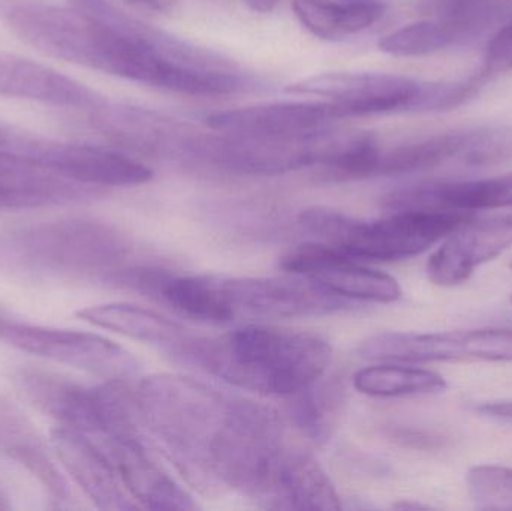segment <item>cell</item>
<instances>
[{
	"instance_id": "obj_2",
	"label": "cell",
	"mask_w": 512,
	"mask_h": 511,
	"mask_svg": "<svg viewBox=\"0 0 512 511\" xmlns=\"http://www.w3.org/2000/svg\"><path fill=\"white\" fill-rule=\"evenodd\" d=\"M134 395L147 432L183 479L201 494L225 491L248 399L173 374L144 378Z\"/></svg>"
},
{
	"instance_id": "obj_8",
	"label": "cell",
	"mask_w": 512,
	"mask_h": 511,
	"mask_svg": "<svg viewBox=\"0 0 512 511\" xmlns=\"http://www.w3.org/2000/svg\"><path fill=\"white\" fill-rule=\"evenodd\" d=\"M0 341L108 381L129 380L140 371V363L128 350L95 333L50 329L0 318Z\"/></svg>"
},
{
	"instance_id": "obj_15",
	"label": "cell",
	"mask_w": 512,
	"mask_h": 511,
	"mask_svg": "<svg viewBox=\"0 0 512 511\" xmlns=\"http://www.w3.org/2000/svg\"><path fill=\"white\" fill-rule=\"evenodd\" d=\"M51 441L68 473L99 509H138L107 456L84 432L59 425L51 432Z\"/></svg>"
},
{
	"instance_id": "obj_17",
	"label": "cell",
	"mask_w": 512,
	"mask_h": 511,
	"mask_svg": "<svg viewBox=\"0 0 512 511\" xmlns=\"http://www.w3.org/2000/svg\"><path fill=\"white\" fill-rule=\"evenodd\" d=\"M276 510H340L339 494L313 456L288 447L261 504Z\"/></svg>"
},
{
	"instance_id": "obj_6",
	"label": "cell",
	"mask_w": 512,
	"mask_h": 511,
	"mask_svg": "<svg viewBox=\"0 0 512 511\" xmlns=\"http://www.w3.org/2000/svg\"><path fill=\"white\" fill-rule=\"evenodd\" d=\"M18 263L32 269L66 273L116 284L137 264L129 240L110 225L93 221L45 224L18 234L9 246Z\"/></svg>"
},
{
	"instance_id": "obj_32",
	"label": "cell",
	"mask_w": 512,
	"mask_h": 511,
	"mask_svg": "<svg viewBox=\"0 0 512 511\" xmlns=\"http://www.w3.org/2000/svg\"><path fill=\"white\" fill-rule=\"evenodd\" d=\"M243 2L251 11L258 12V14H268V12L277 8L280 0H243Z\"/></svg>"
},
{
	"instance_id": "obj_12",
	"label": "cell",
	"mask_w": 512,
	"mask_h": 511,
	"mask_svg": "<svg viewBox=\"0 0 512 511\" xmlns=\"http://www.w3.org/2000/svg\"><path fill=\"white\" fill-rule=\"evenodd\" d=\"M512 246V215L466 221L451 231L427 261V278L439 287H456L475 270Z\"/></svg>"
},
{
	"instance_id": "obj_30",
	"label": "cell",
	"mask_w": 512,
	"mask_h": 511,
	"mask_svg": "<svg viewBox=\"0 0 512 511\" xmlns=\"http://www.w3.org/2000/svg\"><path fill=\"white\" fill-rule=\"evenodd\" d=\"M475 411L490 419L512 423V401L484 402L477 405Z\"/></svg>"
},
{
	"instance_id": "obj_31",
	"label": "cell",
	"mask_w": 512,
	"mask_h": 511,
	"mask_svg": "<svg viewBox=\"0 0 512 511\" xmlns=\"http://www.w3.org/2000/svg\"><path fill=\"white\" fill-rule=\"evenodd\" d=\"M33 140L20 137L12 132L8 126L0 123V150H14V152H26Z\"/></svg>"
},
{
	"instance_id": "obj_25",
	"label": "cell",
	"mask_w": 512,
	"mask_h": 511,
	"mask_svg": "<svg viewBox=\"0 0 512 511\" xmlns=\"http://www.w3.org/2000/svg\"><path fill=\"white\" fill-rule=\"evenodd\" d=\"M487 75L481 72L478 77L457 83H421L420 92L411 111H448L459 107L480 90Z\"/></svg>"
},
{
	"instance_id": "obj_33",
	"label": "cell",
	"mask_w": 512,
	"mask_h": 511,
	"mask_svg": "<svg viewBox=\"0 0 512 511\" xmlns=\"http://www.w3.org/2000/svg\"><path fill=\"white\" fill-rule=\"evenodd\" d=\"M131 2L140 3L147 8L155 9V11H168L173 8L176 0H131Z\"/></svg>"
},
{
	"instance_id": "obj_34",
	"label": "cell",
	"mask_w": 512,
	"mask_h": 511,
	"mask_svg": "<svg viewBox=\"0 0 512 511\" xmlns=\"http://www.w3.org/2000/svg\"><path fill=\"white\" fill-rule=\"evenodd\" d=\"M511 267H512V264H511Z\"/></svg>"
},
{
	"instance_id": "obj_28",
	"label": "cell",
	"mask_w": 512,
	"mask_h": 511,
	"mask_svg": "<svg viewBox=\"0 0 512 511\" xmlns=\"http://www.w3.org/2000/svg\"><path fill=\"white\" fill-rule=\"evenodd\" d=\"M343 36L363 32L384 17V0H337Z\"/></svg>"
},
{
	"instance_id": "obj_18",
	"label": "cell",
	"mask_w": 512,
	"mask_h": 511,
	"mask_svg": "<svg viewBox=\"0 0 512 511\" xmlns=\"http://www.w3.org/2000/svg\"><path fill=\"white\" fill-rule=\"evenodd\" d=\"M77 315L93 326L161 348L173 359L185 350L186 345L195 336L182 324L152 309L140 308L129 303L89 306L78 311Z\"/></svg>"
},
{
	"instance_id": "obj_19",
	"label": "cell",
	"mask_w": 512,
	"mask_h": 511,
	"mask_svg": "<svg viewBox=\"0 0 512 511\" xmlns=\"http://www.w3.org/2000/svg\"><path fill=\"white\" fill-rule=\"evenodd\" d=\"M463 134L465 131L439 134L426 140L394 147L388 152L381 149L370 179L429 170L451 159H459Z\"/></svg>"
},
{
	"instance_id": "obj_10",
	"label": "cell",
	"mask_w": 512,
	"mask_h": 511,
	"mask_svg": "<svg viewBox=\"0 0 512 511\" xmlns=\"http://www.w3.org/2000/svg\"><path fill=\"white\" fill-rule=\"evenodd\" d=\"M280 267L351 302L394 303L402 299V287L393 276L370 269L324 243L292 249L280 260Z\"/></svg>"
},
{
	"instance_id": "obj_35",
	"label": "cell",
	"mask_w": 512,
	"mask_h": 511,
	"mask_svg": "<svg viewBox=\"0 0 512 511\" xmlns=\"http://www.w3.org/2000/svg\"><path fill=\"white\" fill-rule=\"evenodd\" d=\"M511 300H512V297H511Z\"/></svg>"
},
{
	"instance_id": "obj_22",
	"label": "cell",
	"mask_w": 512,
	"mask_h": 511,
	"mask_svg": "<svg viewBox=\"0 0 512 511\" xmlns=\"http://www.w3.org/2000/svg\"><path fill=\"white\" fill-rule=\"evenodd\" d=\"M466 32L457 24L442 18L421 20L406 24L385 35L378 47L382 53L396 57H421L438 53L451 47L459 39L466 38Z\"/></svg>"
},
{
	"instance_id": "obj_5",
	"label": "cell",
	"mask_w": 512,
	"mask_h": 511,
	"mask_svg": "<svg viewBox=\"0 0 512 511\" xmlns=\"http://www.w3.org/2000/svg\"><path fill=\"white\" fill-rule=\"evenodd\" d=\"M471 218L463 210L418 209L363 221L339 210L310 207L301 212L298 224L315 242L354 260L390 263L423 254Z\"/></svg>"
},
{
	"instance_id": "obj_3",
	"label": "cell",
	"mask_w": 512,
	"mask_h": 511,
	"mask_svg": "<svg viewBox=\"0 0 512 511\" xmlns=\"http://www.w3.org/2000/svg\"><path fill=\"white\" fill-rule=\"evenodd\" d=\"M331 354L319 333L245 326L218 338L194 336L174 360L239 389L289 398L324 377Z\"/></svg>"
},
{
	"instance_id": "obj_24",
	"label": "cell",
	"mask_w": 512,
	"mask_h": 511,
	"mask_svg": "<svg viewBox=\"0 0 512 511\" xmlns=\"http://www.w3.org/2000/svg\"><path fill=\"white\" fill-rule=\"evenodd\" d=\"M469 497L480 510H512V468L477 465L466 474Z\"/></svg>"
},
{
	"instance_id": "obj_13",
	"label": "cell",
	"mask_w": 512,
	"mask_h": 511,
	"mask_svg": "<svg viewBox=\"0 0 512 511\" xmlns=\"http://www.w3.org/2000/svg\"><path fill=\"white\" fill-rule=\"evenodd\" d=\"M95 189L66 179L33 156L0 150V210H29L86 200Z\"/></svg>"
},
{
	"instance_id": "obj_20",
	"label": "cell",
	"mask_w": 512,
	"mask_h": 511,
	"mask_svg": "<svg viewBox=\"0 0 512 511\" xmlns=\"http://www.w3.org/2000/svg\"><path fill=\"white\" fill-rule=\"evenodd\" d=\"M447 386L442 375L409 366H369L354 375L355 389L373 398L433 395L444 392Z\"/></svg>"
},
{
	"instance_id": "obj_21",
	"label": "cell",
	"mask_w": 512,
	"mask_h": 511,
	"mask_svg": "<svg viewBox=\"0 0 512 511\" xmlns=\"http://www.w3.org/2000/svg\"><path fill=\"white\" fill-rule=\"evenodd\" d=\"M321 380L289 396L292 422L301 434L318 444L327 443L342 404V389L334 384H322Z\"/></svg>"
},
{
	"instance_id": "obj_4",
	"label": "cell",
	"mask_w": 512,
	"mask_h": 511,
	"mask_svg": "<svg viewBox=\"0 0 512 511\" xmlns=\"http://www.w3.org/2000/svg\"><path fill=\"white\" fill-rule=\"evenodd\" d=\"M158 299L182 317L218 326L324 317L351 309L355 303L294 273L273 278L170 273L159 287Z\"/></svg>"
},
{
	"instance_id": "obj_27",
	"label": "cell",
	"mask_w": 512,
	"mask_h": 511,
	"mask_svg": "<svg viewBox=\"0 0 512 511\" xmlns=\"http://www.w3.org/2000/svg\"><path fill=\"white\" fill-rule=\"evenodd\" d=\"M495 0H430V8L436 18L457 24L466 35L483 26L492 12Z\"/></svg>"
},
{
	"instance_id": "obj_1",
	"label": "cell",
	"mask_w": 512,
	"mask_h": 511,
	"mask_svg": "<svg viewBox=\"0 0 512 511\" xmlns=\"http://www.w3.org/2000/svg\"><path fill=\"white\" fill-rule=\"evenodd\" d=\"M9 24L48 56L168 92L179 89L185 65L215 68L222 60L104 0H74L69 8L27 3L11 12Z\"/></svg>"
},
{
	"instance_id": "obj_7",
	"label": "cell",
	"mask_w": 512,
	"mask_h": 511,
	"mask_svg": "<svg viewBox=\"0 0 512 511\" xmlns=\"http://www.w3.org/2000/svg\"><path fill=\"white\" fill-rule=\"evenodd\" d=\"M357 353L378 362H512V329L376 333L358 345Z\"/></svg>"
},
{
	"instance_id": "obj_29",
	"label": "cell",
	"mask_w": 512,
	"mask_h": 511,
	"mask_svg": "<svg viewBox=\"0 0 512 511\" xmlns=\"http://www.w3.org/2000/svg\"><path fill=\"white\" fill-rule=\"evenodd\" d=\"M512 71V20L487 45L483 74Z\"/></svg>"
},
{
	"instance_id": "obj_16",
	"label": "cell",
	"mask_w": 512,
	"mask_h": 511,
	"mask_svg": "<svg viewBox=\"0 0 512 511\" xmlns=\"http://www.w3.org/2000/svg\"><path fill=\"white\" fill-rule=\"evenodd\" d=\"M385 209L391 212L418 209L471 210L512 207V173L469 182L421 183L385 195Z\"/></svg>"
},
{
	"instance_id": "obj_11",
	"label": "cell",
	"mask_w": 512,
	"mask_h": 511,
	"mask_svg": "<svg viewBox=\"0 0 512 511\" xmlns=\"http://www.w3.org/2000/svg\"><path fill=\"white\" fill-rule=\"evenodd\" d=\"M27 155L90 188H129L152 182V168L116 150L89 144L39 143Z\"/></svg>"
},
{
	"instance_id": "obj_9",
	"label": "cell",
	"mask_w": 512,
	"mask_h": 511,
	"mask_svg": "<svg viewBox=\"0 0 512 511\" xmlns=\"http://www.w3.org/2000/svg\"><path fill=\"white\" fill-rule=\"evenodd\" d=\"M420 81L381 72H325L286 86L292 95L321 96L337 102L343 119L411 111Z\"/></svg>"
},
{
	"instance_id": "obj_26",
	"label": "cell",
	"mask_w": 512,
	"mask_h": 511,
	"mask_svg": "<svg viewBox=\"0 0 512 511\" xmlns=\"http://www.w3.org/2000/svg\"><path fill=\"white\" fill-rule=\"evenodd\" d=\"M292 11L313 35L327 41L342 38L337 0H292Z\"/></svg>"
},
{
	"instance_id": "obj_14",
	"label": "cell",
	"mask_w": 512,
	"mask_h": 511,
	"mask_svg": "<svg viewBox=\"0 0 512 511\" xmlns=\"http://www.w3.org/2000/svg\"><path fill=\"white\" fill-rule=\"evenodd\" d=\"M343 120L334 101L273 102L236 110L219 111L207 117V125L225 134H303Z\"/></svg>"
},
{
	"instance_id": "obj_23",
	"label": "cell",
	"mask_w": 512,
	"mask_h": 511,
	"mask_svg": "<svg viewBox=\"0 0 512 511\" xmlns=\"http://www.w3.org/2000/svg\"><path fill=\"white\" fill-rule=\"evenodd\" d=\"M459 159L471 167H492L512 159V123L465 131Z\"/></svg>"
}]
</instances>
